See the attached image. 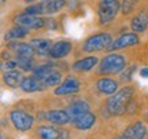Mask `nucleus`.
<instances>
[{
	"mask_svg": "<svg viewBox=\"0 0 148 139\" xmlns=\"http://www.w3.org/2000/svg\"><path fill=\"white\" fill-rule=\"evenodd\" d=\"M134 90L133 87H123L122 90L114 94L107 101V110L112 116H121L127 110V106L132 101Z\"/></svg>",
	"mask_w": 148,
	"mask_h": 139,
	"instance_id": "obj_1",
	"label": "nucleus"
},
{
	"mask_svg": "<svg viewBox=\"0 0 148 139\" xmlns=\"http://www.w3.org/2000/svg\"><path fill=\"white\" fill-rule=\"evenodd\" d=\"M126 66L125 58L119 54H110L101 59L99 72L101 75H114V73H121L123 68Z\"/></svg>",
	"mask_w": 148,
	"mask_h": 139,
	"instance_id": "obj_2",
	"label": "nucleus"
},
{
	"mask_svg": "<svg viewBox=\"0 0 148 139\" xmlns=\"http://www.w3.org/2000/svg\"><path fill=\"white\" fill-rule=\"evenodd\" d=\"M111 46H112V37L110 33H97L86 39L82 50L86 53H93V51H101L108 47L111 48Z\"/></svg>",
	"mask_w": 148,
	"mask_h": 139,
	"instance_id": "obj_3",
	"label": "nucleus"
},
{
	"mask_svg": "<svg viewBox=\"0 0 148 139\" xmlns=\"http://www.w3.org/2000/svg\"><path fill=\"white\" fill-rule=\"evenodd\" d=\"M10 118L14 127H15L18 131H27V129L32 128L33 121L34 118L30 113L25 112V110H19V109H15L10 113Z\"/></svg>",
	"mask_w": 148,
	"mask_h": 139,
	"instance_id": "obj_4",
	"label": "nucleus"
},
{
	"mask_svg": "<svg viewBox=\"0 0 148 139\" xmlns=\"http://www.w3.org/2000/svg\"><path fill=\"white\" fill-rule=\"evenodd\" d=\"M121 8L119 1L114 0H104L99 6V19L101 24H108L116 17V12Z\"/></svg>",
	"mask_w": 148,
	"mask_h": 139,
	"instance_id": "obj_5",
	"label": "nucleus"
},
{
	"mask_svg": "<svg viewBox=\"0 0 148 139\" xmlns=\"http://www.w3.org/2000/svg\"><path fill=\"white\" fill-rule=\"evenodd\" d=\"M78 88H79L78 79L74 77V76H67L63 83L55 88V95H58V96L69 95V94H73V92H77Z\"/></svg>",
	"mask_w": 148,
	"mask_h": 139,
	"instance_id": "obj_6",
	"label": "nucleus"
},
{
	"mask_svg": "<svg viewBox=\"0 0 148 139\" xmlns=\"http://www.w3.org/2000/svg\"><path fill=\"white\" fill-rule=\"evenodd\" d=\"M15 22L18 24V26L22 28H32V29H40L45 25V21L40 18V17H33V15H27V14H19V15L15 18Z\"/></svg>",
	"mask_w": 148,
	"mask_h": 139,
	"instance_id": "obj_7",
	"label": "nucleus"
},
{
	"mask_svg": "<svg viewBox=\"0 0 148 139\" xmlns=\"http://www.w3.org/2000/svg\"><path fill=\"white\" fill-rule=\"evenodd\" d=\"M66 112L69 114L70 121L74 123V121H75L77 118H79L81 116L89 113V105L84 101H77V102H74V103H71Z\"/></svg>",
	"mask_w": 148,
	"mask_h": 139,
	"instance_id": "obj_8",
	"label": "nucleus"
},
{
	"mask_svg": "<svg viewBox=\"0 0 148 139\" xmlns=\"http://www.w3.org/2000/svg\"><path fill=\"white\" fill-rule=\"evenodd\" d=\"M137 43H138V36L136 33H125V35H121L112 43L111 50H119V48L130 47V46H134V44H137Z\"/></svg>",
	"mask_w": 148,
	"mask_h": 139,
	"instance_id": "obj_9",
	"label": "nucleus"
},
{
	"mask_svg": "<svg viewBox=\"0 0 148 139\" xmlns=\"http://www.w3.org/2000/svg\"><path fill=\"white\" fill-rule=\"evenodd\" d=\"M96 87L97 90L104 94V95H112L115 94L116 90H118V83L115 80H112L110 77H101L96 81Z\"/></svg>",
	"mask_w": 148,
	"mask_h": 139,
	"instance_id": "obj_10",
	"label": "nucleus"
},
{
	"mask_svg": "<svg viewBox=\"0 0 148 139\" xmlns=\"http://www.w3.org/2000/svg\"><path fill=\"white\" fill-rule=\"evenodd\" d=\"M42 118H45L51 123L60 124V125L67 124L70 121V117L66 110H49V112L42 113Z\"/></svg>",
	"mask_w": 148,
	"mask_h": 139,
	"instance_id": "obj_11",
	"label": "nucleus"
},
{
	"mask_svg": "<svg viewBox=\"0 0 148 139\" xmlns=\"http://www.w3.org/2000/svg\"><path fill=\"white\" fill-rule=\"evenodd\" d=\"M45 83L40 79H36L34 76L32 77H26L25 80L22 81L21 88L25 92H34V91H42L45 88Z\"/></svg>",
	"mask_w": 148,
	"mask_h": 139,
	"instance_id": "obj_12",
	"label": "nucleus"
},
{
	"mask_svg": "<svg viewBox=\"0 0 148 139\" xmlns=\"http://www.w3.org/2000/svg\"><path fill=\"white\" fill-rule=\"evenodd\" d=\"M29 44L32 46V48L34 50V53L38 54V55H41V57L51 54V50H52V44H51V41L47 40V39H33Z\"/></svg>",
	"mask_w": 148,
	"mask_h": 139,
	"instance_id": "obj_13",
	"label": "nucleus"
},
{
	"mask_svg": "<svg viewBox=\"0 0 148 139\" xmlns=\"http://www.w3.org/2000/svg\"><path fill=\"white\" fill-rule=\"evenodd\" d=\"M123 135H126L127 138H130V139H144L145 135H147V128H145V125L143 123L137 121V123H134L133 125L127 127L125 129Z\"/></svg>",
	"mask_w": 148,
	"mask_h": 139,
	"instance_id": "obj_14",
	"label": "nucleus"
},
{
	"mask_svg": "<svg viewBox=\"0 0 148 139\" xmlns=\"http://www.w3.org/2000/svg\"><path fill=\"white\" fill-rule=\"evenodd\" d=\"M10 48L18 55V58H32L34 50L27 43H11Z\"/></svg>",
	"mask_w": 148,
	"mask_h": 139,
	"instance_id": "obj_15",
	"label": "nucleus"
},
{
	"mask_svg": "<svg viewBox=\"0 0 148 139\" xmlns=\"http://www.w3.org/2000/svg\"><path fill=\"white\" fill-rule=\"evenodd\" d=\"M130 26L134 32H144L148 26V12L147 11H140L137 15L132 19Z\"/></svg>",
	"mask_w": 148,
	"mask_h": 139,
	"instance_id": "obj_16",
	"label": "nucleus"
},
{
	"mask_svg": "<svg viewBox=\"0 0 148 139\" xmlns=\"http://www.w3.org/2000/svg\"><path fill=\"white\" fill-rule=\"evenodd\" d=\"M71 50V43L69 41H58L52 46V50H51V57L52 58H64L67 54L70 53Z\"/></svg>",
	"mask_w": 148,
	"mask_h": 139,
	"instance_id": "obj_17",
	"label": "nucleus"
},
{
	"mask_svg": "<svg viewBox=\"0 0 148 139\" xmlns=\"http://www.w3.org/2000/svg\"><path fill=\"white\" fill-rule=\"evenodd\" d=\"M3 80L7 86L10 87H16V86H21L22 81L25 80L23 79V76H22V72L19 70H8V72H5L4 76H3Z\"/></svg>",
	"mask_w": 148,
	"mask_h": 139,
	"instance_id": "obj_18",
	"label": "nucleus"
},
{
	"mask_svg": "<svg viewBox=\"0 0 148 139\" xmlns=\"http://www.w3.org/2000/svg\"><path fill=\"white\" fill-rule=\"evenodd\" d=\"M97 64V58L95 57H86V58L78 59L77 62L73 64V69L77 72H88L92 68H95V65Z\"/></svg>",
	"mask_w": 148,
	"mask_h": 139,
	"instance_id": "obj_19",
	"label": "nucleus"
},
{
	"mask_svg": "<svg viewBox=\"0 0 148 139\" xmlns=\"http://www.w3.org/2000/svg\"><path fill=\"white\" fill-rule=\"evenodd\" d=\"M96 121V117L95 114H92V113H86L84 116H81L79 118H77L75 121H74V125L77 127L78 129H89Z\"/></svg>",
	"mask_w": 148,
	"mask_h": 139,
	"instance_id": "obj_20",
	"label": "nucleus"
},
{
	"mask_svg": "<svg viewBox=\"0 0 148 139\" xmlns=\"http://www.w3.org/2000/svg\"><path fill=\"white\" fill-rule=\"evenodd\" d=\"M37 134L41 139H60V131L53 128L51 125H41L37 129Z\"/></svg>",
	"mask_w": 148,
	"mask_h": 139,
	"instance_id": "obj_21",
	"label": "nucleus"
},
{
	"mask_svg": "<svg viewBox=\"0 0 148 139\" xmlns=\"http://www.w3.org/2000/svg\"><path fill=\"white\" fill-rule=\"evenodd\" d=\"M29 33V29L26 28H22V26H14L11 28L8 32L4 35V39L5 40H14V39H21L23 36H26Z\"/></svg>",
	"mask_w": 148,
	"mask_h": 139,
	"instance_id": "obj_22",
	"label": "nucleus"
},
{
	"mask_svg": "<svg viewBox=\"0 0 148 139\" xmlns=\"http://www.w3.org/2000/svg\"><path fill=\"white\" fill-rule=\"evenodd\" d=\"M42 6H44V14H52V12H56L60 8H63L64 1H58V0L42 1Z\"/></svg>",
	"mask_w": 148,
	"mask_h": 139,
	"instance_id": "obj_23",
	"label": "nucleus"
},
{
	"mask_svg": "<svg viewBox=\"0 0 148 139\" xmlns=\"http://www.w3.org/2000/svg\"><path fill=\"white\" fill-rule=\"evenodd\" d=\"M60 81H62V75L59 73L58 70H53L52 73L44 80V83H45L47 87H53V86H58Z\"/></svg>",
	"mask_w": 148,
	"mask_h": 139,
	"instance_id": "obj_24",
	"label": "nucleus"
},
{
	"mask_svg": "<svg viewBox=\"0 0 148 139\" xmlns=\"http://www.w3.org/2000/svg\"><path fill=\"white\" fill-rule=\"evenodd\" d=\"M25 14H27V15H33V17L44 14V6H42V3H37V4L29 6L26 10H25Z\"/></svg>",
	"mask_w": 148,
	"mask_h": 139,
	"instance_id": "obj_25",
	"label": "nucleus"
},
{
	"mask_svg": "<svg viewBox=\"0 0 148 139\" xmlns=\"http://www.w3.org/2000/svg\"><path fill=\"white\" fill-rule=\"evenodd\" d=\"M16 61L22 70H30L33 68V58H18Z\"/></svg>",
	"mask_w": 148,
	"mask_h": 139,
	"instance_id": "obj_26",
	"label": "nucleus"
},
{
	"mask_svg": "<svg viewBox=\"0 0 148 139\" xmlns=\"http://www.w3.org/2000/svg\"><path fill=\"white\" fill-rule=\"evenodd\" d=\"M3 66H4V69L7 70V72H8V70H15V68H19V66H18V61H7V62H4V65H3Z\"/></svg>",
	"mask_w": 148,
	"mask_h": 139,
	"instance_id": "obj_27",
	"label": "nucleus"
},
{
	"mask_svg": "<svg viewBox=\"0 0 148 139\" xmlns=\"http://www.w3.org/2000/svg\"><path fill=\"white\" fill-rule=\"evenodd\" d=\"M140 75L143 76V77H148V68H144V69H141Z\"/></svg>",
	"mask_w": 148,
	"mask_h": 139,
	"instance_id": "obj_28",
	"label": "nucleus"
},
{
	"mask_svg": "<svg viewBox=\"0 0 148 139\" xmlns=\"http://www.w3.org/2000/svg\"><path fill=\"white\" fill-rule=\"evenodd\" d=\"M116 139H130V138H127L126 135H122V136H118Z\"/></svg>",
	"mask_w": 148,
	"mask_h": 139,
	"instance_id": "obj_29",
	"label": "nucleus"
}]
</instances>
